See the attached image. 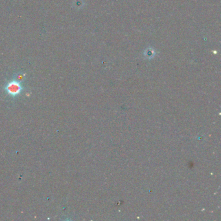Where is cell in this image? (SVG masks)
I'll use <instances>...</instances> for the list:
<instances>
[{
	"label": "cell",
	"mask_w": 221,
	"mask_h": 221,
	"mask_svg": "<svg viewBox=\"0 0 221 221\" xmlns=\"http://www.w3.org/2000/svg\"><path fill=\"white\" fill-rule=\"evenodd\" d=\"M23 90V86L20 83V81L18 80H14L9 82L5 87L6 92L11 96L15 97L20 94Z\"/></svg>",
	"instance_id": "1"
}]
</instances>
